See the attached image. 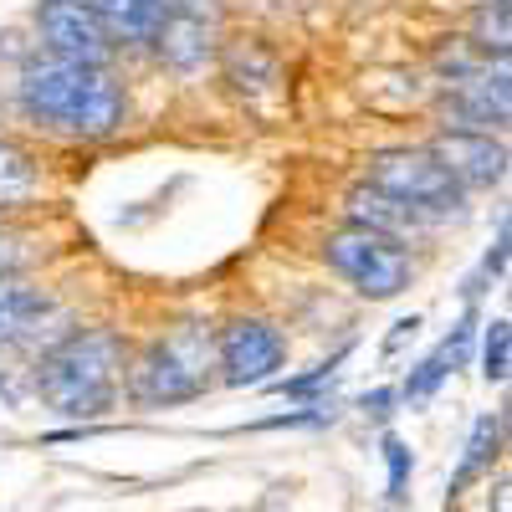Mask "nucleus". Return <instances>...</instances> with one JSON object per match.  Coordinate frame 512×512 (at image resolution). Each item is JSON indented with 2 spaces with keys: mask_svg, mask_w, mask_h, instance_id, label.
<instances>
[{
  "mask_svg": "<svg viewBox=\"0 0 512 512\" xmlns=\"http://www.w3.org/2000/svg\"><path fill=\"white\" fill-rule=\"evenodd\" d=\"M21 103L31 118H41L57 134L72 139H108L123 123V88L103 67L77 62H31L21 77Z\"/></svg>",
  "mask_w": 512,
  "mask_h": 512,
  "instance_id": "1",
  "label": "nucleus"
},
{
  "mask_svg": "<svg viewBox=\"0 0 512 512\" xmlns=\"http://www.w3.org/2000/svg\"><path fill=\"white\" fill-rule=\"evenodd\" d=\"M118 369H123V344L118 333L108 328H88V333H72L62 344L41 359L36 369V390L52 410L72 415V420H88L103 415L118 395Z\"/></svg>",
  "mask_w": 512,
  "mask_h": 512,
  "instance_id": "2",
  "label": "nucleus"
},
{
  "mask_svg": "<svg viewBox=\"0 0 512 512\" xmlns=\"http://www.w3.org/2000/svg\"><path fill=\"white\" fill-rule=\"evenodd\" d=\"M210 333L200 323H185L175 333H164L159 344L144 349L134 364V400L139 405H185L205 395L210 384Z\"/></svg>",
  "mask_w": 512,
  "mask_h": 512,
  "instance_id": "3",
  "label": "nucleus"
},
{
  "mask_svg": "<svg viewBox=\"0 0 512 512\" xmlns=\"http://www.w3.org/2000/svg\"><path fill=\"white\" fill-rule=\"evenodd\" d=\"M369 190L400 200L420 221H446L461 210V185L436 164L431 149H390L369 159Z\"/></svg>",
  "mask_w": 512,
  "mask_h": 512,
  "instance_id": "4",
  "label": "nucleus"
},
{
  "mask_svg": "<svg viewBox=\"0 0 512 512\" xmlns=\"http://www.w3.org/2000/svg\"><path fill=\"white\" fill-rule=\"evenodd\" d=\"M323 256H328V267L354 282L364 297H400L410 287V256L400 241L390 236H374L364 226H344V231H333L323 241Z\"/></svg>",
  "mask_w": 512,
  "mask_h": 512,
  "instance_id": "5",
  "label": "nucleus"
},
{
  "mask_svg": "<svg viewBox=\"0 0 512 512\" xmlns=\"http://www.w3.org/2000/svg\"><path fill=\"white\" fill-rule=\"evenodd\" d=\"M36 26L47 36V47L57 52V62H77V67H108L113 57V36L98 26V16L82 0H47L36 11Z\"/></svg>",
  "mask_w": 512,
  "mask_h": 512,
  "instance_id": "6",
  "label": "nucleus"
},
{
  "mask_svg": "<svg viewBox=\"0 0 512 512\" xmlns=\"http://www.w3.org/2000/svg\"><path fill=\"white\" fill-rule=\"evenodd\" d=\"M282 333L262 318H236L226 333H221V369H226V384H267L277 369H282Z\"/></svg>",
  "mask_w": 512,
  "mask_h": 512,
  "instance_id": "7",
  "label": "nucleus"
},
{
  "mask_svg": "<svg viewBox=\"0 0 512 512\" xmlns=\"http://www.w3.org/2000/svg\"><path fill=\"white\" fill-rule=\"evenodd\" d=\"M431 154L456 185H497L507 175V149L492 134H441Z\"/></svg>",
  "mask_w": 512,
  "mask_h": 512,
  "instance_id": "8",
  "label": "nucleus"
},
{
  "mask_svg": "<svg viewBox=\"0 0 512 512\" xmlns=\"http://www.w3.org/2000/svg\"><path fill=\"white\" fill-rule=\"evenodd\" d=\"M451 118H456L451 134H482L487 123H507V62H497L492 77L456 82Z\"/></svg>",
  "mask_w": 512,
  "mask_h": 512,
  "instance_id": "9",
  "label": "nucleus"
},
{
  "mask_svg": "<svg viewBox=\"0 0 512 512\" xmlns=\"http://www.w3.org/2000/svg\"><path fill=\"white\" fill-rule=\"evenodd\" d=\"M472 328H477V318H461L456 328H451V338L436 349V354H425L415 369H410V379H405V400H431L436 390H441V379L466 359V349H472Z\"/></svg>",
  "mask_w": 512,
  "mask_h": 512,
  "instance_id": "10",
  "label": "nucleus"
},
{
  "mask_svg": "<svg viewBox=\"0 0 512 512\" xmlns=\"http://www.w3.org/2000/svg\"><path fill=\"white\" fill-rule=\"evenodd\" d=\"M154 47L169 67L195 72L210 57V21H190V16H164L154 31Z\"/></svg>",
  "mask_w": 512,
  "mask_h": 512,
  "instance_id": "11",
  "label": "nucleus"
},
{
  "mask_svg": "<svg viewBox=\"0 0 512 512\" xmlns=\"http://www.w3.org/2000/svg\"><path fill=\"white\" fill-rule=\"evenodd\" d=\"M52 313V297L36 292V287H21L11 277H0V349L6 344H21V338Z\"/></svg>",
  "mask_w": 512,
  "mask_h": 512,
  "instance_id": "12",
  "label": "nucleus"
},
{
  "mask_svg": "<svg viewBox=\"0 0 512 512\" xmlns=\"http://www.w3.org/2000/svg\"><path fill=\"white\" fill-rule=\"evenodd\" d=\"M349 216H354V226H364V231H374V236H390V241H400L410 226H420L415 210H405L400 200L379 195V190H369V185H359V190L349 195Z\"/></svg>",
  "mask_w": 512,
  "mask_h": 512,
  "instance_id": "13",
  "label": "nucleus"
},
{
  "mask_svg": "<svg viewBox=\"0 0 512 512\" xmlns=\"http://www.w3.org/2000/svg\"><path fill=\"white\" fill-rule=\"evenodd\" d=\"M82 6H88L98 16V26L118 41H154V31L164 21L149 0H82Z\"/></svg>",
  "mask_w": 512,
  "mask_h": 512,
  "instance_id": "14",
  "label": "nucleus"
},
{
  "mask_svg": "<svg viewBox=\"0 0 512 512\" xmlns=\"http://www.w3.org/2000/svg\"><path fill=\"white\" fill-rule=\"evenodd\" d=\"M492 451H497V420H492V415H482V420L472 425V441H466V456H461L456 477H451V497H456L466 482H477V472L492 461Z\"/></svg>",
  "mask_w": 512,
  "mask_h": 512,
  "instance_id": "15",
  "label": "nucleus"
},
{
  "mask_svg": "<svg viewBox=\"0 0 512 512\" xmlns=\"http://www.w3.org/2000/svg\"><path fill=\"white\" fill-rule=\"evenodd\" d=\"M31 185H36L31 154H26L21 144H11V139H0V205L31 195Z\"/></svg>",
  "mask_w": 512,
  "mask_h": 512,
  "instance_id": "16",
  "label": "nucleus"
},
{
  "mask_svg": "<svg viewBox=\"0 0 512 512\" xmlns=\"http://www.w3.org/2000/svg\"><path fill=\"white\" fill-rule=\"evenodd\" d=\"M507 354H512V333H507V318H492L487 323V344H482V374L492 384L507 379Z\"/></svg>",
  "mask_w": 512,
  "mask_h": 512,
  "instance_id": "17",
  "label": "nucleus"
},
{
  "mask_svg": "<svg viewBox=\"0 0 512 512\" xmlns=\"http://www.w3.org/2000/svg\"><path fill=\"white\" fill-rule=\"evenodd\" d=\"M384 461H390V502H405V487H410V446L400 436H384Z\"/></svg>",
  "mask_w": 512,
  "mask_h": 512,
  "instance_id": "18",
  "label": "nucleus"
},
{
  "mask_svg": "<svg viewBox=\"0 0 512 512\" xmlns=\"http://www.w3.org/2000/svg\"><path fill=\"white\" fill-rule=\"evenodd\" d=\"M477 41L482 47H497V57H507V0H492L477 16Z\"/></svg>",
  "mask_w": 512,
  "mask_h": 512,
  "instance_id": "19",
  "label": "nucleus"
},
{
  "mask_svg": "<svg viewBox=\"0 0 512 512\" xmlns=\"http://www.w3.org/2000/svg\"><path fill=\"white\" fill-rule=\"evenodd\" d=\"M344 354L349 349H338L328 364H318V369H308L303 379H287V384H277L282 395H292V400H303V395H313V390H323V384H333V374H338V364H344Z\"/></svg>",
  "mask_w": 512,
  "mask_h": 512,
  "instance_id": "20",
  "label": "nucleus"
},
{
  "mask_svg": "<svg viewBox=\"0 0 512 512\" xmlns=\"http://www.w3.org/2000/svg\"><path fill=\"white\" fill-rule=\"evenodd\" d=\"M159 16H190V21H216V0H149Z\"/></svg>",
  "mask_w": 512,
  "mask_h": 512,
  "instance_id": "21",
  "label": "nucleus"
},
{
  "mask_svg": "<svg viewBox=\"0 0 512 512\" xmlns=\"http://www.w3.org/2000/svg\"><path fill=\"white\" fill-rule=\"evenodd\" d=\"M390 405H395V390H374V395H364V410L379 415V420L390 415Z\"/></svg>",
  "mask_w": 512,
  "mask_h": 512,
  "instance_id": "22",
  "label": "nucleus"
},
{
  "mask_svg": "<svg viewBox=\"0 0 512 512\" xmlns=\"http://www.w3.org/2000/svg\"><path fill=\"white\" fill-rule=\"evenodd\" d=\"M497 512H507V487H497Z\"/></svg>",
  "mask_w": 512,
  "mask_h": 512,
  "instance_id": "23",
  "label": "nucleus"
}]
</instances>
